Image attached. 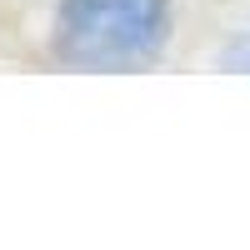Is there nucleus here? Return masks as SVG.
Masks as SVG:
<instances>
[{
  "instance_id": "nucleus-1",
  "label": "nucleus",
  "mask_w": 250,
  "mask_h": 250,
  "mask_svg": "<svg viewBox=\"0 0 250 250\" xmlns=\"http://www.w3.org/2000/svg\"><path fill=\"white\" fill-rule=\"evenodd\" d=\"M170 40V0H60L55 60L75 70H140Z\"/></svg>"
},
{
  "instance_id": "nucleus-2",
  "label": "nucleus",
  "mask_w": 250,
  "mask_h": 250,
  "mask_svg": "<svg viewBox=\"0 0 250 250\" xmlns=\"http://www.w3.org/2000/svg\"><path fill=\"white\" fill-rule=\"evenodd\" d=\"M215 60H220L225 70H250V30H245V35H235V40H230V45H225Z\"/></svg>"
}]
</instances>
